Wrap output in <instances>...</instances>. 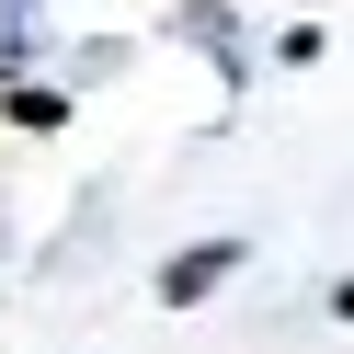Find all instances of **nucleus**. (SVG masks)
<instances>
[{
  "label": "nucleus",
  "instance_id": "nucleus-1",
  "mask_svg": "<svg viewBox=\"0 0 354 354\" xmlns=\"http://www.w3.org/2000/svg\"><path fill=\"white\" fill-rule=\"evenodd\" d=\"M229 263H240L229 240H194L183 263H160V297H171V308H194V297H206V286H229Z\"/></svg>",
  "mask_w": 354,
  "mask_h": 354
}]
</instances>
